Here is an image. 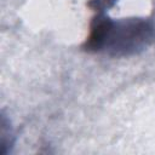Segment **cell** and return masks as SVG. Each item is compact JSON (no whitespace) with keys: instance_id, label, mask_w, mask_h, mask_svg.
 Listing matches in <instances>:
<instances>
[{"instance_id":"1","label":"cell","mask_w":155,"mask_h":155,"mask_svg":"<svg viewBox=\"0 0 155 155\" xmlns=\"http://www.w3.org/2000/svg\"><path fill=\"white\" fill-rule=\"evenodd\" d=\"M155 42V22L150 18L111 19L97 13L90 28L84 48L104 52L113 57H127L143 52Z\"/></svg>"},{"instance_id":"2","label":"cell","mask_w":155,"mask_h":155,"mask_svg":"<svg viewBox=\"0 0 155 155\" xmlns=\"http://www.w3.org/2000/svg\"><path fill=\"white\" fill-rule=\"evenodd\" d=\"M11 138H12V133L10 131V127H7V125H6L5 116L2 115V121H1V150H0L1 154L7 153L8 145L11 147V144H12Z\"/></svg>"},{"instance_id":"3","label":"cell","mask_w":155,"mask_h":155,"mask_svg":"<svg viewBox=\"0 0 155 155\" xmlns=\"http://www.w3.org/2000/svg\"><path fill=\"white\" fill-rule=\"evenodd\" d=\"M115 2L116 0H90L88 6L92 10H94L97 13H103L107 8L111 7Z\"/></svg>"}]
</instances>
